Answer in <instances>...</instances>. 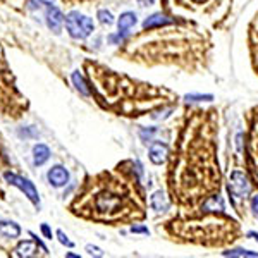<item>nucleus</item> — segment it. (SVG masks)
I'll return each mask as SVG.
<instances>
[{
  "label": "nucleus",
  "mask_w": 258,
  "mask_h": 258,
  "mask_svg": "<svg viewBox=\"0 0 258 258\" xmlns=\"http://www.w3.org/2000/svg\"><path fill=\"white\" fill-rule=\"evenodd\" d=\"M50 159V148L47 145H35L33 147V164L36 165V167H40V165H43L45 162Z\"/></svg>",
  "instance_id": "13"
},
{
  "label": "nucleus",
  "mask_w": 258,
  "mask_h": 258,
  "mask_svg": "<svg viewBox=\"0 0 258 258\" xmlns=\"http://www.w3.org/2000/svg\"><path fill=\"white\" fill-rule=\"evenodd\" d=\"M246 159L248 170L253 182L258 184V109H255L249 115V131L246 143Z\"/></svg>",
  "instance_id": "2"
},
{
  "label": "nucleus",
  "mask_w": 258,
  "mask_h": 258,
  "mask_svg": "<svg viewBox=\"0 0 258 258\" xmlns=\"http://www.w3.org/2000/svg\"><path fill=\"white\" fill-rule=\"evenodd\" d=\"M73 83H74V86H76V90L80 91L81 95H85V97H88V95H90L88 85H86V81L83 80V76L80 74V71H74V73H73Z\"/></svg>",
  "instance_id": "16"
},
{
  "label": "nucleus",
  "mask_w": 258,
  "mask_h": 258,
  "mask_svg": "<svg viewBox=\"0 0 258 258\" xmlns=\"http://www.w3.org/2000/svg\"><path fill=\"white\" fill-rule=\"evenodd\" d=\"M21 234V227L16 222H0V236L2 238L16 239Z\"/></svg>",
  "instance_id": "15"
},
{
  "label": "nucleus",
  "mask_w": 258,
  "mask_h": 258,
  "mask_svg": "<svg viewBox=\"0 0 258 258\" xmlns=\"http://www.w3.org/2000/svg\"><path fill=\"white\" fill-rule=\"evenodd\" d=\"M45 19H47V26L50 28V30L59 35L60 30H62V24H64V21H66L60 9H57L55 6L50 4V6L47 7V12H45Z\"/></svg>",
  "instance_id": "6"
},
{
  "label": "nucleus",
  "mask_w": 258,
  "mask_h": 258,
  "mask_svg": "<svg viewBox=\"0 0 258 258\" xmlns=\"http://www.w3.org/2000/svg\"><path fill=\"white\" fill-rule=\"evenodd\" d=\"M41 232L47 239H52V229H50L47 224H41Z\"/></svg>",
  "instance_id": "25"
},
{
  "label": "nucleus",
  "mask_w": 258,
  "mask_h": 258,
  "mask_svg": "<svg viewBox=\"0 0 258 258\" xmlns=\"http://www.w3.org/2000/svg\"><path fill=\"white\" fill-rule=\"evenodd\" d=\"M57 238H59L60 241V244H64V246H68V248H73L74 244H73V241H71L68 236L64 234V231H57Z\"/></svg>",
  "instance_id": "21"
},
{
  "label": "nucleus",
  "mask_w": 258,
  "mask_h": 258,
  "mask_svg": "<svg viewBox=\"0 0 258 258\" xmlns=\"http://www.w3.org/2000/svg\"><path fill=\"white\" fill-rule=\"evenodd\" d=\"M86 251H88V255H95V256H103V251L97 246H91V244H88L86 246Z\"/></svg>",
  "instance_id": "23"
},
{
  "label": "nucleus",
  "mask_w": 258,
  "mask_h": 258,
  "mask_svg": "<svg viewBox=\"0 0 258 258\" xmlns=\"http://www.w3.org/2000/svg\"><path fill=\"white\" fill-rule=\"evenodd\" d=\"M4 177H6V181L9 182V184L16 186V188H19L21 191H23L24 197H28V200H30L33 205H36V207L40 205L38 191H36L35 184H33L30 179H24V177H21V176H16V174H12V172H6V174H4Z\"/></svg>",
  "instance_id": "4"
},
{
  "label": "nucleus",
  "mask_w": 258,
  "mask_h": 258,
  "mask_svg": "<svg viewBox=\"0 0 258 258\" xmlns=\"http://www.w3.org/2000/svg\"><path fill=\"white\" fill-rule=\"evenodd\" d=\"M172 23H176V19H170L165 14L159 12V14H152L150 18L145 19L143 28H145V30H155V28L169 26V24H172Z\"/></svg>",
  "instance_id": "9"
},
{
  "label": "nucleus",
  "mask_w": 258,
  "mask_h": 258,
  "mask_svg": "<svg viewBox=\"0 0 258 258\" xmlns=\"http://www.w3.org/2000/svg\"><path fill=\"white\" fill-rule=\"evenodd\" d=\"M52 2H53V0H43V4H47V6H50Z\"/></svg>",
  "instance_id": "31"
},
{
  "label": "nucleus",
  "mask_w": 258,
  "mask_h": 258,
  "mask_svg": "<svg viewBox=\"0 0 258 258\" xmlns=\"http://www.w3.org/2000/svg\"><path fill=\"white\" fill-rule=\"evenodd\" d=\"M177 4H186V6H191V11H197L198 7H203V4H210L212 0H176Z\"/></svg>",
  "instance_id": "18"
},
{
  "label": "nucleus",
  "mask_w": 258,
  "mask_h": 258,
  "mask_svg": "<svg viewBox=\"0 0 258 258\" xmlns=\"http://www.w3.org/2000/svg\"><path fill=\"white\" fill-rule=\"evenodd\" d=\"M251 189V184H249V179L243 170L236 169L231 172V177H229V195L236 198H244Z\"/></svg>",
  "instance_id": "5"
},
{
  "label": "nucleus",
  "mask_w": 258,
  "mask_h": 258,
  "mask_svg": "<svg viewBox=\"0 0 258 258\" xmlns=\"http://www.w3.org/2000/svg\"><path fill=\"white\" fill-rule=\"evenodd\" d=\"M97 18H98L100 23H102V24H107V26H109V24L114 23V16H112L110 12H109V11H105V9L98 11Z\"/></svg>",
  "instance_id": "19"
},
{
  "label": "nucleus",
  "mask_w": 258,
  "mask_h": 258,
  "mask_svg": "<svg viewBox=\"0 0 258 258\" xmlns=\"http://www.w3.org/2000/svg\"><path fill=\"white\" fill-rule=\"evenodd\" d=\"M43 6V0H30V9L31 11H36Z\"/></svg>",
  "instance_id": "26"
},
{
  "label": "nucleus",
  "mask_w": 258,
  "mask_h": 258,
  "mask_svg": "<svg viewBox=\"0 0 258 258\" xmlns=\"http://www.w3.org/2000/svg\"><path fill=\"white\" fill-rule=\"evenodd\" d=\"M184 100H186V102H210V100H214V97H212V95H195V93H191V95H186Z\"/></svg>",
  "instance_id": "20"
},
{
  "label": "nucleus",
  "mask_w": 258,
  "mask_h": 258,
  "mask_svg": "<svg viewBox=\"0 0 258 258\" xmlns=\"http://www.w3.org/2000/svg\"><path fill=\"white\" fill-rule=\"evenodd\" d=\"M251 210L255 212V214H258V195H255V197L251 198Z\"/></svg>",
  "instance_id": "27"
},
{
  "label": "nucleus",
  "mask_w": 258,
  "mask_h": 258,
  "mask_svg": "<svg viewBox=\"0 0 258 258\" xmlns=\"http://www.w3.org/2000/svg\"><path fill=\"white\" fill-rule=\"evenodd\" d=\"M131 232H136V234H148V227H143V226H133L131 227Z\"/></svg>",
  "instance_id": "24"
},
{
  "label": "nucleus",
  "mask_w": 258,
  "mask_h": 258,
  "mask_svg": "<svg viewBox=\"0 0 258 258\" xmlns=\"http://www.w3.org/2000/svg\"><path fill=\"white\" fill-rule=\"evenodd\" d=\"M249 45H251V55L255 62V69L258 71V14L253 19L251 28H249Z\"/></svg>",
  "instance_id": "10"
},
{
  "label": "nucleus",
  "mask_w": 258,
  "mask_h": 258,
  "mask_svg": "<svg viewBox=\"0 0 258 258\" xmlns=\"http://www.w3.org/2000/svg\"><path fill=\"white\" fill-rule=\"evenodd\" d=\"M68 258H80V255H74V253H68Z\"/></svg>",
  "instance_id": "30"
},
{
  "label": "nucleus",
  "mask_w": 258,
  "mask_h": 258,
  "mask_svg": "<svg viewBox=\"0 0 258 258\" xmlns=\"http://www.w3.org/2000/svg\"><path fill=\"white\" fill-rule=\"evenodd\" d=\"M153 133H155V129H141V140L145 141V143H147V141H152V136H153Z\"/></svg>",
  "instance_id": "22"
},
{
  "label": "nucleus",
  "mask_w": 258,
  "mask_h": 258,
  "mask_svg": "<svg viewBox=\"0 0 258 258\" xmlns=\"http://www.w3.org/2000/svg\"><path fill=\"white\" fill-rule=\"evenodd\" d=\"M136 14L135 12H124V14H120V18L117 21V28H119V33H127L131 30L133 26L136 24Z\"/></svg>",
  "instance_id": "14"
},
{
  "label": "nucleus",
  "mask_w": 258,
  "mask_h": 258,
  "mask_svg": "<svg viewBox=\"0 0 258 258\" xmlns=\"http://www.w3.org/2000/svg\"><path fill=\"white\" fill-rule=\"evenodd\" d=\"M38 253V243H33V241H21L18 244V248L14 249V255L16 256H35Z\"/></svg>",
  "instance_id": "11"
},
{
  "label": "nucleus",
  "mask_w": 258,
  "mask_h": 258,
  "mask_svg": "<svg viewBox=\"0 0 258 258\" xmlns=\"http://www.w3.org/2000/svg\"><path fill=\"white\" fill-rule=\"evenodd\" d=\"M167 145L162 141H153V145L150 147V160L155 165H162L167 159Z\"/></svg>",
  "instance_id": "8"
},
{
  "label": "nucleus",
  "mask_w": 258,
  "mask_h": 258,
  "mask_svg": "<svg viewBox=\"0 0 258 258\" xmlns=\"http://www.w3.org/2000/svg\"><path fill=\"white\" fill-rule=\"evenodd\" d=\"M150 207H152L155 212H165L169 209V200L165 197L164 191L159 189L150 197Z\"/></svg>",
  "instance_id": "12"
},
{
  "label": "nucleus",
  "mask_w": 258,
  "mask_h": 258,
  "mask_svg": "<svg viewBox=\"0 0 258 258\" xmlns=\"http://www.w3.org/2000/svg\"><path fill=\"white\" fill-rule=\"evenodd\" d=\"M66 28L74 40H85L95 31V24L88 16H83L80 12L73 11L66 16Z\"/></svg>",
  "instance_id": "3"
},
{
  "label": "nucleus",
  "mask_w": 258,
  "mask_h": 258,
  "mask_svg": "<svg viewBox=\"0 0 258 258\" xmlns=\"http://www.w3.org/2000/svg\"><path fill=\"white\" fill-rule=\"evenodd\" d=\"M140 2V6H143V7H147V6H152L155 0H138Z\"/></svg>",
  "instance_id": "28"
},
{
  "label": "nucleus",
  "mask_w": 258,
  "mask_h": 258,
  "mask_svg": "<svg viewBox=\"0 0 258 258\" xmlns=\"http://www.w3.org/2000/svg\"><path fill=\"white\" fill-rule=\"evenodd\" d=\"M248 238H253V239H256V241H258V232L249 231V232H248Z\"/></svg>",
  "instance_id": "29"
},
{
  "label": "nucleus",
  "mask_w": 258,
  "mask_h": 258,
  "mask_svg": "<svg viewBox=\"0 0 258 258\" xmlns=\"http://www.w3.org/2000/svg\"><path fill=\"white\" fill-rule=\"evenodd\" d=\"M47 179L53 188H62L69 182V172L64 165H53L47 172Z\"/></svg>",
  "instance_id": "7"
},
{
  "label": "nucleus",
  "mask_w": 258,
  "mask_h": 258,
  "mask_svg": "<svg viewBox=\"0 0 258 258\" xmlns=\"http://www.w3.org/2000/svg\"><path fill=\"white\" fill-rule=\"evenodd\" d=\"M93 184L90 195L81 200V214L103 222H119V220L143 217V198L138 189V177L126 181L105 174Z\"/></svg>",
  "instance_id": "1"
},
{
  "label": "nucleus",
  "mask_w": 258,
  "mask_h": 258,
  "mask_svg": "<svg viewBox=\"0 0 258 258\" xmlns=\"http://www.w3.org/2000/svg\"><path fill=\"white\" fill-rule=\"evenodd\" d=\"M222 255L224 256H251V258H256L258 253L256 251H249V249L238 248V249H229V251H224Z\"/></svg>",
  "instance_id": "17"
}]
</instances>
